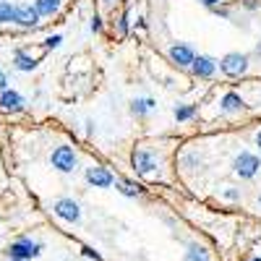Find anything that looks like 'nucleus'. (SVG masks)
I'll return each instance as SVG.
<instances>
[{
	"mask_svg": "<svg viewBox=\"0 0 261 261\" xmlns=\"http://www.w3.org/2000/svg\"><path fill=\"white\" fill-rule=\"evenodd\" d=\"M42 248L45 246H42L39 241H32L29 235H21L6 248V256H8V261H32L42 253Z\"/></svg>",
	"mask_w": 261,
	"mask_h": 261,
	"instance_id": "obj_1",
	"label": "nucleus"
},
{
	"mask_svg": "<svg viewBox=\"0 0 261 261\" xmlns=\"http://www.w3.org/2000/svg\"><path fill=\"white\" fill-rule=\"evenodd\" d=\"M220 71L227 76V79H241L248 73V65H251V55L248 53H227L217 60Z\"/></svg>",
	"mask_w": 261,
	"mask_h": 261,
	"instance_id": "obj_2",
	"label": "nucleus"
},
{
	"mask_svg": "<svg viewBox=\"0 0 261 261\" xmlns=\"http://www.w3.org/2000/svg\"><path fill=\"white\" fill-rule=\"evenodd\" d=\"M232 172L241 180H253L258 172H261V160L258 154H253V151H241L235 160H232Z\"/></svg>",
	"mask_w": 261,
	"mask_h": 261,
	"instance_id": "obj_3",
	"label": "nucleus"
},
{
	"mask_svg": "<svg viewBox=\"0 0 261 261\" xmlns=\"http://www.w3.org/2000/svg\"><path fill=\"white\" fill-rule=\"evenodd\" d=\"M50 165H53L58 172H63V175H71V172H76V167H79V157H76V151H73L71 146L60 144V146L53 149Z\"/></svg>",
	"mask_w": 261,
	"mask_h": 261,
	"instance_id": "obj_4",
	"label": "nucleus"
},
{
	"mask_svg": "<svg viewBox=\"0 0 261 261\" xmlns=\"http://www.w3.org/2000/svg\"><path fill=\"white\" fill-rule=\"evenodd\" d=\"M53 212H55L58 220H63V222H79V220H81V206H79V201L68 199V196L58 199V201L53 204Z\"/></svg>",
	"mask_w": 261,
	"mask_h": 261,
	"instance_id": "obj_5",
	"label": "nucleus"
},
{
	"mask_svg": "<svg viewBox=\"0 0 261 261\" xmlns=\"http://www.w3.org/2000/svg\"><path fill=\"white\" fill-rule=\"evenodd\" d=\"M84 178H86V183H89L92 188H110V186H115V175L107 167H102V165L86 167Z\"/></svg>",
	"mask_w": 261,
	"mask_h": 261,
	"instance_id": "obj_6",
	"label": "nucleus"
},
{
	"mask_svg": "<svg viewBox=\"0 0 261 261\" xmlns=\"http://www.w3.org/2000/svg\"><path fill=\"white\" fill-rule=\"evenodd\" d=\"M167 55L170 60L178 65V68H191L193 60H196V53L191 45H186V42H172V45L167 47Z\"/></svg>",
	"mask_w": 261,
	"mask_h": 261,
	"instance_id": "obj_7",
	"label": "nucleus"
},
{
	"mask_svg": "<svg viewBox=\"0 0 261 261\" xmlns=\"http://www.w3.org/2000/svg\"><path fill=\"white\" fill-rule=\"evenodd\" d=\"M130 162H134L139 175H151V172L157 170V157H154V151H149V149H134Z\"/></svg>",
	"mask_w": 261,
	"mask_h": 261,
	"instance_id": "obj_8",
	"label": "nucleus"
},
{
	"mask_svg": "<svg viewBox=\"0 0 261 261\" xmlns=\"http://www.w3.org/2000/svg\"><path fill=\"white\" fill-rule=\"evenodd\" d=\"M21 29H39L42 27V16L34 11V6H16V21Z\"/></svg>",
	"mask_w": 261,
	"mask_h": 261,
	"instance_id": "obj_9",
	"label": "nucleus"
},
{
	"mask_svg": "<svg viewBox=\"0 0 261 261\" xmlns=\"http://www.w3.org/2000/svg\"><path fill=\"white\" fill-rule=\"evenodd\" d=\"M217 60L214 58H209V55H196V60H193V65H191V73L196 76V79H214V73H217Z\"/></svg>",
	"mask_w": 261,
	"mask_h": 261,
	"instance_id": "obj_10",
	"label": "nucleus"
},
{
	"mask_svg": "<svg viewBox=\"0 0 261 261\" xmlns=\"http://www.w3.org/2000/svg\"><path fill=\"white\" fill-rule=\"evenodd\" d=\"M220 110H222L225 115H232V113L248 110V105H246V99L238 94V92H227V94H222V99H220Z\"/></svg>",
	"mask_w": 261,
	"mask_h": 261,
	"instance_id": "obj_11",
	"label": "nucleus"
},
{
	"mask_svg": "<svg viewBox=\"0 0 261 261\" xmlns=\"http://www.w3.org/2000/svg\"><path fill=\"white\" fill-rule=\"evenodd\" d=\"M0 107L8 110V113H16V110L24 107V97H21L18 92H13V89H6V92H0Z\"/></svg>",
	"mask_w": 261,
	"mask_h": 261,
	"instance_id": "obj_12",
	"label": "nucleus"
},
{
	"mask_svg": "<svg viewBox=\"0 0 261 261\" xmlns=\"http://www.w3.org/2000/svg\"><path fill=\"white\" fill-rule=\"evenodd\" d=\"M157 107V102L151 99V97H136V99H130V115H136V118H146L151 110Z\"/></svg>",
	"mask_w": 261,
	"mask_h": 261,
	"instance_id": "obj_13",
	"label": "nucleus"
},
{
	"mask_svg": "<svg viewBox=\"0 0 261 261\" xmlns=\"http://www.w3.org/2000/svg\"><path fill=\"white\" fill-rule=\"evenodd\" d=\"M34 11H37L42 18L55 16V13L60 11V0H34Z\"/></svg>",
	"mask_w": 261,
	"mask_h": 261,
	"instance_id": "obj_14",
	"label": "nucleus"
},
{
	"mask_svg": "<svg viewBox=\"0 0 261 261\" xmlns=\"http://www.w3.org/2000/svg\"><path fill=\"white\" fill-rule=\"evenodd\" d=\"M183 261H212V256H209V251H206L204 246L191 243V246L186 248V253H183Z\"/></svg>",
	"mask_w": 261,
	"mask_h": 261,
	"instance_id": "obj_15",
	"label": "nucleus"
},
{
	"mask_svg": "<svg viewBox=\"0 0 261 261\" xmlns=\"http://www.w3.org/2000/svg\"><path fill=\"white\" fill-rule=\"evenodd\" d=\"M13 65H16L18 71L29 73V71H34V68H37V60H34V58H29L24 50H18V53L13 55Z\"/></svg>",
	"mask_w": 261,
	"mask_h": 261,
	"instance_id": "obj_16",
	"label": "nucleus"
},
{
	"mask_svg": "<svg viewBox=\"0 0 261 261\" xmlns=\"http://www.w3.org/2000/svg\"><path fill=\"white\" fill-rule=\"evenodd\" d=\"M178 123H188L196 118V105H175V110H172Z\"/></svg>",
	"mask_w": 261,
	"mask_h": 261,
	"instance_id": "obj_17",
	"label": "nucleus"
},
{
	"mask_svg": "<svg viewBox=\"0 0 261 261\" xmlns=\"http://www.w3.org/2000/svg\"><path fill=\"white\" fill-rule=\"evenodd\" d=\"M115 188H118L123 196H128V199H136L139 193H144V188H141V186L130 183V180H115Z\"/></svg>",
	"mask_w": 261,
	"mask_h": 261,
	"instance_id": "obj_18",
	"label": "nucleus"
},
{
	"mask_svg": "<svg viewBox=\"0 0 261 261\" xmlns=\"http://www.w3.org/2000/svg\"><path fill=\"white\" fill-rule=\"evenodd\" d=\"M16 21V6L8 0H0V24H13Z\"/></svg>",
	"mask_w": 261,
	"mask_h": 261,
	"instance_id": "obj_19",
	"label": "nucleus"
},
{
	"mask_svg": "<svg viewBox=\"0 0 261 261\" xmlns=\"http://www.w3.org/2000/svg\"><path fill=\"white\" fill-rule=\"evenodd\" d=\"M128 32H130V11L125 8V11L120 13V18H118V34L125 37Z\"/></svg>",
	"mask_w": 261,
	"mask_h": 261,
	"instance_id": "obj_20",
	"label": "nucleus"
},
{
	"mask_svg": "<svg viewBox=\"0 0 261 261\" xmlns=\"http://www.w3.org/2000/svg\"><path fill=\"white\" fill-rule=\"evenodd\" d=\"M60 42H63V37H60V34L47 37V39H45V50H55V47H60Z\"/></svg>",
	"mask_w": 261,
	"mask_h": 261,
	"instance_id": "obj_21",
	"label": "nucleus"
},
{
	"mask_svg": "<svg viewBox=\"0 0 261 261\" xmlns=\"http://www.w3.org/2000/svg\"><path fill=\"white\" fill-rule=\"evenodd\" d=\"M222 196H225L227 201H238V199H241V191H238V188H230V186H227V188L222 191Z\"/></svg>",
	"mask_w": 261,
	"mask_h": 261,
	"instance_id": "obj_22",
	"label": "nucleus"
},
{
	"mask_svg": "<svg viewBox=\"0 0 261 261\" xmlns=\"http://www.w3.org/2000/svg\"><path fill=\"white\" fill-rule=\"evenodd\" d=\"M183 162H186L188 167H196V165H201V157L196 154V151H191V154H186V157H183Z\"/></svg>",
	"mask_w": 261,
	"mask_h": 261,
	"instance_id": "obj_23",
	"label": "nucleus"
},
{
	"mask_svg": "<svg viewBox=\"0 0 261 261\" xmlns=\"http://www.w3.org/2000/svg\"><path fill=\"white\" fill-rule=\"evenodd\" d=\"M199 3H201L204 8H209V11H214V8H220V6H222V0H199Z\"/></svg>",
	"mask_w": 261,
	"mask_h": 261,
	"instance_id": "obj_24",
	"label": "nucleus"
},
{
	"mask_svg": "<svg viewBox=\"0 0 261 261\" xmlns=\"http://www.w3.org/2000/svg\"><path fill=\"white\" fill-rule=\"evenodd\" d=\"M92 32H94V34H99V32H102V18H99V16H94V18H92Z\"/></svg>",
	"mask_w": 261,
	"mask_h": 261,
	"instance_id": "obj_25",
	"label": "nucleus"
},
{
	"mask_svg": "<svg viewBox=\"0 0 261 261\" xmlns=\"http://www.w3.org/2000/svg\"><path fill=\"white\" fill-rule=\"evenodd\" d=\"M84 256H89V258H94V261H102V256H99L97 251H92V248H84Z\"/></svg>",
	"mask_w": 261,
	"mask_h": 261,
	"instance_id": "obj_26",
	"label": "nucleus"
},
{
	"mask_svg": "<svg viewBox=\"0 0 261 261\" xmlns=\"http://www.w3.org/2000/svg\"><path fill=\"white\" fill-rule=\"evenodd\" d=\"M214 13H217V16H222V18H232V13H230L227 8H214Z\"/></svg>",
	"mask_w": 261,
	"mask_h": 261,
	"instance_id": "obj_27",
	"label": "nucleus"
},
{
	"mask_svg": "<svg viewBox=\"0 0 261 261\" xmlns=\"http://www.w3.org/2000/svg\"><path fill=\"white\" fill-rule=\"evenodd\" d=\"M8 89V79H6V73L0 71V92H6Z\"/></svg>",
	"mask_w": 261,
	"mask_h": 261,
	"instance_id": "obj_28",
	"label": "nucleus"
},
{
	"mask_svg": "<svg viewBox=\"0 0 261 261\" xmlns=\"http://www.w3.org/2000/svg\"><path fill=\"white\" fill-rule=\"evenodd\" d=\"M253 55H258V58H261V39L256 42V47H253Z\"/></svg>",
	"mask_w": 261,
	"mask_h": 261,
	"instance_id": "obj_29",
	"label": "nucleus"
},
{
	"mask_svg": "<svg viewBox=\"0 0 261 261\" xmlns=\"http://www.w3.org/2000/svg\"><path fill=\"white\" fill-rule=\"evenodd\" d=\"M102 3H105V6H107V8H113V6H115V3H118V0H102Z\"/></svg>",
	"mask_w": 261,
	"mask_h": 261,
	"instance_id": "obj_30",
	"label": "nucleus"
},
{
	"mask_svg": "<svg viewBox=\"0 0 261 261\" xmlns=\"http://www.w3.org/2000/svg\"><path fill=\"white\" fill-rule=\"evenodd\" d=\"M256 146H258V151H261V130L256 134Z\"/></svg>",
	"mask_w": 261,
	"mask_h": 261,
	"instance_id": "obj_31",
	"label": "nucleus"
},
{
	"mask_svg": "<svg viewBox=\"0 0 261 261\" xmlns=\"http://www.w3.org/2000/svg\"><path fill=\"white\" fill-rule=\"evenodd\" d=\"M251 261H261V256H253V258H251Z\"/></svg>",
	"mask_w": 261,
	"mask_h": 261,
	"instance_id": "obj_32",
	"label": "nucleus"
},
{
	"mask_svg": "<svg viewBox=\"0 0 261 261\" xmlns=\"http://www.w3.org/2000/svg\"><path fill=\"white\" fill-rule=\"evenodd\" d=\"M258 206H261V196H258Z\"/></svg>",
	"mask_w": 261,
	"mask_h": 261,
	"instance_id": "obj_33",
	"label": "nucleus"
},
{
	"mask_svg": "<svg viewBox=\"0 0 261 261\" xmlns=\"http://www.w3.org/2000/svg\"><path fill=\"white\" fill-rule=\"evenodd\" d=\"M246 261H251V258H246Z\"/></svg>",
	"mask_w": 261,
	"mask_h": 261,
	"instance_id": "obj_34",
	"label": "nucleus"
}]
</instances>
